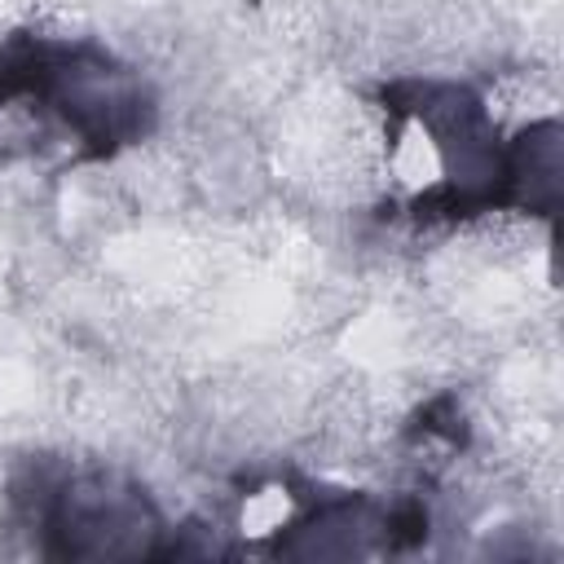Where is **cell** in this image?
I'll use <instances>...</instances> for the list:
<instances>
[{
	"label": "cell",
	"mask_w": 564,
	"mask_h": 564,
	"mask_svg": "<svg viewBox=\"0 0 564 564\" xmlns=\"http://www.w3.org/2000/svg\"><path fill=\"white\" fill-rule=\"evenodd\" d=\"M31 101L48 110L84 159H106L150 128L154 101L145 84L97 44H57L18 35L0 48V106Z\"/></svg>",
	"instance_id": "cell-1"
},
{
	"label": "cell",
	"mask_w": 564,
	"mask_h": 564,
	"mask_svg": "<svg viewBox=\"0 0 564 564\" xmlns=\"http://www.w3.org/2000/svg\"><path fill=\"white\" fill-rule=\"evenodd\" d=\"M35 524L48 555H150L159 538L154 507L110 476H66L35 494Z\"/></svg>",
	"instance_id": "cell-2"
}]
</instances>
